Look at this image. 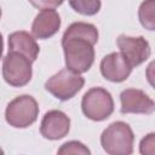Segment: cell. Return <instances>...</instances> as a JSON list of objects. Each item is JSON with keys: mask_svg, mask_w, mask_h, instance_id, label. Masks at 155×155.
Segmentation results:
<instances>
[{"mask_svg": "<svg viewBox=\"0 0 155 155\" xmlns=\"http://www.w3.org/2000/svg\"><path fill=\"white\" fill-rule=\"evenodd\" d=\"M145 76H147V80L148 82L155 88V59L153 62L149 63V65L147 67V70H145Z\"/></svg>", "mask_w": 155, "mask_h": 155, "instance_id": "obj_18", "label": "cell"}, {"mask_svg": "<svg viewBox=\"0 0 155 155\" xmlns=\"http://www.w3.org/2000/svg\"><path fill=\"white\" fill-rule=\"evenodd\" d=\"M132 71V65L121 52H113L103 57L101 62V73L104 79L113 82L125 81Z\"/></svg>", "mask_w": 155, "mask_h": 155, "instance_id": "obj_9", "label": "cell"}, {"mask_svg": "<svg viewBox=\"0 0 155 155\" xmlns=\"http://www.w3.org/2000/svg\"><path fill=\"white\" fill-rule=\"evenodd\" d=\"M98 41V30L93 24L76 22L68 27L62 38L65 65L75 73L87 71L94 61L93 46Z\"/></svg>", "mask_w": 155, "mask_h": 155, "instance_id": "obj_1", "label": "cell"}, {"mask_svg": "<svg viewBox=\"0 0 155 155\" xmlns=\"http://www.w3.org/2000/svg\"><path fill=\"white\" fill-rule=\"evenodd\" d=\"M134 136L131 127L124 121L110 124L101 136L103 150L110 155H128L133 151Z\"/></svg>", "mask_w": 155, "mask_h": 155, "instance_id": "obj_2", "label": "cell"}, {"mask_svg": "<svg viewBox=\"0 0 155 155\" xmlns=\"http://www.w3.org/2000/svg\"><path fill=\"white\" fill-rule=\"evenodd\" d=\"M139 153L143 155H155V132L148 133L139 143Z\"/></svg>", "mask_w": 155, "mask_h": 155, "instance_id": "obj_16", "label": "cell"}, {"mask_svg": "<svg viewBox=\"0 0 155 155\" xmlns=\"http://www.w3.org/2000/svg\"><path fill=\"white\" fill-rule=\"evenodd\" d=\"M70 130V120L61 110H50L41 120L40 132L46 139L57 140L68 134Z\"/></svg>", "mask_w": 155, "mask_h": 155, "instance_id": "obj_10", "label": "cell"}, {"mask_svg": "<svg viewBox=\"0 0 155 155\" xmlns=\"http://www.w3.org/2000/svg\"><path fill=\"white\" fill-rule=\"evenodd\" d=\"M64 0H29V2L40 10H45V8H54L59 5L63 4Z\"/></svg>", "mask_w": 155, "mask_h": 155, "instance_id": "obj_17", "label": "cell"}, {"mask_svg": "<svg viewBox=\"0 0 155 155\" xmlns=\"http://www.w3.org/2000/svg\"><path fill=\"white\" fill-rule=\"evenodd\" d=\"M61 27V17L53 8H45L40 11L33 24L31 34L36 39H48L54 35Z\"/></svg>", "mask_w": 155, "mask_h": 155, "instance_id": "obj_11", "label": "cell"}, {"mask_svg": "<svg viewBox=\"0 0 155 155\" xmlns=\"http://www.w3.org/2000/svg\"><path fill=\"white\" fill-rule=\"evenodd\" d=\"M31 74V61L28 57L16 51H8L5 54L2 59V76L8 85L22 87L30 81Z\"/></svg>", "mask_w": 155, "mask_h": 155, "instance_id": "obj_5", "label": "cell"}, {"mask_svg": "<svg viewBox=\"0 0 155 155\" xmlns=\"http://www.w3.org/2000/svg\"><path fill=\"white\" fill-rule=\"evenodd\" d=\"M39 115L38 102L28 94H22L11 101L5 110L7 124L16 128H25L34 124Z\"/></svg>", "mask_w": 155, "mask_h": 155, "instance_id": "obj_3", "label": "cell"}, {"mask_svg": "<svg viewBox=\"0 0 155 155\" xmlns=\"http://www.w3.org/2000/svg\"><path fill=\"white\" fill-rule=\"evenodd\" d=\"M140 24L148 30H155V0H144L138 10Z\"/></svg>", "mask_w": 155, "mask_h": 155, "instance_id": "obj_13", "label": "cell"}, {"mask_svg": "<svg viewBox=\"0 0 155 155\" xmlns=\"http://www.w3.org/2000/svg\"><path fill=\"white\" fill-rule=\"evenodd\" d=\"M84 84L85 80L79 73L67 68L52 75L45 82V88L56 98L68 101L84 87Z\"/></svg>", "mask_w": 155, "mask_h": 155, "instance_id": "obj_6", "label": "cell"}, {"mask_svg": "<svg viewBox=\"0 0 155 155\" xmlns=\"http://www.w3.org/2000/svg\"><path fill=\"white\" fill-rule=\"evenodd\" d=\"M58 154H82V155H90L91 151L90 149L84 145L81 142L78 140H70L64 143L59 149H58Z\"/></svg>", "mask_w": 155, "mask_h": 155, "instance_id": "obj_15", "label": "cell"}, {"mask_svg": "<svg viewBox=\"0 0 155 155\" xmlns=\"http://www.w3.org/2000/svg\"><path fill=\"white\" fill-rule=\"evenodd\" d=\"M120 102L124 114H151L155 111V102L142 90H124L120 94Z\"/></svg>", "mask_w": 155, "mask_h": 155, "instance_id": "obj_8", "label": "cell"}, {"mask_svg": "<svg viewBox=\"0 0 155 155\" xmlns=\"http://www.w3.org/2000/svg\"><path fill=\"white\" fill-rule=\"evenodd\" d=\"M70 7L85 16H93L101 10V0H69Z\"/></svg>", "mask_w": 155, "mask_h": 155, "instance_id": "obj_14", "label": "cell"}, {"mask_svg": "<svg viewBox=\"0 0 155 155\" xmlns=\"http://www.w3.org/2000/svg\"><path fill=\"white\" fill-rule=\"evenodd\" d=\"M81 109L86 117L93 121H102L113 114L114 101L107 90L102 87H93L84 94Z\"/></svg>", "mask_w": 155, "mask_h": 155, "instance_id": "obj_4", "label": "cell"}, {"mask_svg": "<svg viewBox=\"0 0 155 155\" xmlns=\"http://www.w3.org/2000/svg\"><path fill=\"white\" fill-rule=\"evenodd\" d=\"M8 51H16L25 57H28L31 62H34L38 58V54L40 52V47L36 44L35 39L27 31L19 30L13 31L8 35Z\"/></svg>", "mask_w": 155, "mask_h": 155, "instance_id": "obj_12", "label": "cell"}, {"mask_svg": "<svg viewBox=\"0 0 155 155\" xmlns=\"http://www.w3.org/2000/svg\"><path fill=\"white\" fill-rule=\"evenodd\" d=\"M122 56L133 67L142 64L150 56V45L143 36L120 35L116 40Z\"/></svg>", "mask_w": 155, "mask_h": 155, "instance_id": "obj_7", "label": "cell"}]
</instances>
